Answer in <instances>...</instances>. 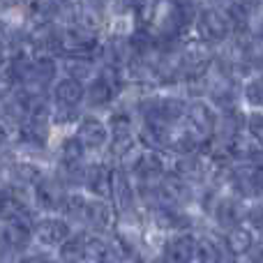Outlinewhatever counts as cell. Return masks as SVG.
Wrapping results in <instances>:
<instances>
[{
	"label": "cell",
	"mask_w": 263,
	"mask_h": 263,
	"mask_svg": "<svg viewBox=\"0 0 263 263\" xmlns=\"http://www.w3.org/2000/svg\"><path fill=\"white\" fill-rule=\"evenodd\" d=\"M187 104L178 97H148L139 104V114L143 120H153V123H162L171 127L180 118H185Z\"/></svg>",
	"instance_id": "obj_1"
},
{
	"label": "cell",
	"mask_w": 263,
	"mask_h": 263,
	"mask_svg": "<svg viewBox=\"0 0 263 263\" xmlns=\"http://www.w3.org/2000/svg\"><path fill=\"white\" fill-rule=\"evenodd\" d=\"M120 90V69L106 67L102 74H97L86 88V100L90 106H109L116 100Z\"/></svg>",
	"instance_id": "obj_2"
},
{
	"label": "cell",
	"mask_w": 263,
	"mask_h": 263,
	"mask_svg": "<svg viewBox=\"0 0 263 263\" xmlns=\"http://www.w3.org/2000/svg\"><path fill=\"white\" fill-rule=\"evenodd\" d=\"M159 196H162V205H176V208H185L194 201L190 182H185L176 173H164L157 182Z\"/></svg>",
	"instance_id": "obj_3"
},
{
	"label": "cell",
	"mask_w": 263,
	"mask_h": 263,
	"mask_svg": "<svg viewBox=\"0 0 263 263\" xmlns=\"http://www.w3.org/2000/svg\"><path fill=\"white\" fill-rule=\"evenodd\" d=\"M46 139H49V120L40 118H26L18 127L16 143L21 150L28 153H40L46 148Z\"/></svg>",
	"instance_id": "obj_4"
},
{
	"label": "cell",
	"mask_w": 263,
	"mask_h": 263,
	"mask_svg": "<svg viewBox=\"0 0 263 263\" xmlns=\"http://www.w3.org/2000/svg\"><path fill=\"white\" fill-rule=\"evenodd\" d=\"M164 173H166V166H164V159L157 155V150H145L132 164V176L139 180V185H155Z\"/></svg>",
	"instance_id": "obj_5"
},
{
	"label": "cell",
	"mask_w": 263,
	"mask_h": 263,
	"mask_svg": "<svg viewBox=\"0 0 263 263\" xmlns=\"http://www.w3.org/2000/svg\"><path fill=\"white\" fill-rule=\"evenodd\" d=\"M196 28H199V35L203 37L210 44H219L229 37L231 28L227 23V16L219 14L217 9H203V12L196 16Z\"/></svg>",
	"instance_id": "obj_6"
},
{
	"label": "cell",
	"mask_w": 263,
	"mask_h": 263,
	"mask_svg": "<svg viewBox=\"0 0 263 263\" xmlns=\"http://www.w3.org/2000/svg\"><path fill=\"white\" fill-rule=\"evenodd\" d=\"M162 252L168 263H192L196 259V238L187 231H178L164 242Z\"/></svg>",
	"instance_id": "obj_7"
},
{
	"label": "cell",
	"mask_w": 263,
	"mask_h": 263,
	"mask_svg": "<svg viewBox=\"0 0 263 263\" xmlns=\"http://www.w3.org/2000/svg\"><path fill=\"white\" fill-rule=\"evenodd\" d=\"M185 118H187L190 129L196 132V134H199L201 139H205V141L210 139V134H213L215 127H217V116H215V111L201 100L192 102V104L187 106Z\"/></svg>",
	"instance_id": "obj_8"
},
{
	"label": "cell",
	"mask_w": 263,
	"mask_h": 263,
	"mask_svg": "<svg viewBox=\"0 0 263 263\" xmlns=\"http://www.w3.org/2000/svg\"><path fill=\"white\" fill-rule=\"evenodd\" d=\"M77 136L86 150H102L109 143V127L95 116H86L79 120Z\"/></svg>",
	"instance_id": "obj_9"
},
{
	"label": "cell",
	"mask_w": 263,
	"mask_h": 263,
	"mask_svg": "<svg viewBox=\"0 0 263 263\" xmlns=\"http://www.w3.org/2000/svg\"><path fill=\"white\" fill-rule=\"evenodd\" d=\"M111 196H114L120 215H132L136 210V192L123 168L111 173Z\"/></svg>",
	"instance_id": "obj_10"
},
{
	"label": "cell",
	"mask_w": 263,
	"mask_h": 263,
	"mask_svg": "<svg viewBox=\"0 0 263 263\" xmlns=\"http://www.w3.org/2000/svg\"><path fill=\"white\" fill-rule=\"evenodd\" d=\"M55 79V63L51 55H40V58L30 60V69H28L26 83L21 88H30V90H46Z\"/></svg>",
	"instance_id": "obj_11"
},
{
	"label": "cell",
	"mask_w": 263,
	"mask_h": 263,
	"mask_svg": "<svg viewBox=\"0 0 263 263\" xmlns=\"http://www.w3.org/2000/svg\"><path fill=\"white\" fill-rule=\"evenodd\" d=\"M171 127L162 123H153V120H143L136 134V141L145 145V150H164L171 148Z\"/></svg>",
	"instance_id": "obj_12"
},
{
	"label": "cell",
	"mask_w": 263,
	"mask_h": 263,
	"mask_svg": "<svg viewBox=\"0 0 263 263\" xmlns=\"http://www.w3.org/2000/svg\"><path fill=\"white\" fill-rule=\"evenodd\" d=\"M69 233H72L69 222L67 219H60V217L40 219V222L32 227V236H35L42 245H60Z\"/></svg>",
	"instance_id": "obj_13"
},
{
	"label": "cell",
	"mask_w": 263,
	"mask_h": 263,
	"mask_svg": "<svg viewBox=\"0 0 263 263\" xmlns=\"http://www.w3.org/2000/svg\"><path fill=\"white\" fill-rule=\"evenodd\" d=\"M196 259L201 263H231L233 254L229 252L224 238L205 236L201 240H196Z\"/></svg>",
	"instance_id": "obj_14"
},
{
	"label": "cell",
	"mask_w": 263,
	"mask_h": 263,
	"mask_svg": "<svg viewBox=\"0 0 263 263\" xmlns=\"http://www.w3.org/2000/svg\"><path fill=\"white\" fill-rule=\"evenodd\" d=\"M153 219L159 229L171 231V233L187 231V229L192 227V219L187 217L180 208H176V205H159V208H153Z\"/></svg>",
	"instance_id": "obj_15"
},
{
	"label": "cell",
	"mask_w": 263,
	"mask_h": 263,
	"mask_svg": "<svg viewBox=\"0 0 263 263\" xmlns=\"http://www.w3.org/2000/svg\"><path fill=\"white\" fill-rule=\"evenodd\" d=\"M35 203L40 210H60V203H63V190H60L58 180H49V178H40L35 182Z\"/></svg>",
	"instance_id": "obj_16"
},
{
	"label": "cell",
	"mask_w": 263,
	"mask_h": 263,
	"mask_svg": "<svg viewBox=\"0 0 263 263\" xmlns=\"http://www.w3.org/2000/svg\"><path fill=\"white\" fill-rule=\"evenodd\" d=\"M213 215H215L217 227L224 229V231L238 227V224L245 219V210H242L240 201L233 199V196H227V199L217 201V203H215V208H213Z\"/></svg>",
	"instance_id": "obj_17"
},
{
	"label": "cell",
	"mask_w": 263,
	"mask_h": 263,
	"mask_svg": "<svg viewBox=\"0 0 263 263\" xmlns=\"http://www.w3.org/2000/svg\"><path fill=\"white\" fill-rule=\"evenodd\" d=\"M83 185L95 196H111V171L106 164H90L83 168Z\"/></svg>",
	"instance_id": "obj_18"
},
{
	"label": "cell",
	"mask_w": 263,
	"mask_h": 263,
	"mask_svg": "<svg viewBox=\"0 0 263 263\" xmlns=\"http://www.w3.org/2000/svg\"><path fill=\"white\" fill-rule=\"evenodd\" d=\"M83 224L90 227L92 231H109L114 227V210L109 203H104L102 199L97 201H88L86 213H83Z\"/></svg>",
	"instance_id": "obj_19"
},
{
	"label": "cell",
	"mask_w": 263,
	"mask_h": 263,
	"mask_svg": "<svg viewBox=\"0 0 263 263\" xmlns=\"http://www.w3.org/2000/svg\"><path fill=\"white\" fill-rule=\"evenodd\" d=\"M83 95H86V90H83L81 81H77V79H72V77L60 79V81L53 86V100L58 106L77 109V106L81 104Z\"/></svg>",
	"instance_id": "obj_20"
},
{
	"label": "cell",
	"mask_w": 263,
	"mask_h": 263,
	"mask_svg": "<svg viewBox=\"0 0 263 263\" xmlns=\"http://www.w3.org/2000/svg\"><path fill=\"white\" fill-rule=\"evenodd\" d=\"M173 173L180 176L185 182H201L205 178V164L203 159L199 157L196 153H190V155H180L176 159V166H173Z\"/></svg>",
	"instance_id": "obj_21"
},
{
	"label": "cell",
	"mask_w": 263,
	"mask_h": 263,
	"mask_svg": "<svg viewBox=\"0 0 263 263\" xmlns=\"http://www.w3.org/2000/svg\"><path fill=\"white\" fill-rule=\"evenodd\" d=\"M7 178L12 182L14 190H26V187H32L42 176V171L30 162H16L7 168Z\"/></svg>",
	"instance_id": "obj_22"
},
{
	"label": "cell",
	"mask_w": 263,
	"mask_h": 263,
	"mask_svg": "<svg viewBox=\"0 0 263 263\" xmlns=\"http://www.w3.org/2000/svg\"><path fill=\"white\" fill-rule=\"evenodd\" d=\"M224 242H227L229 252H231L233 256H245V254H250V250L254 247V233H252V229H245L238 224V227L227 231Z\"/></svg>",
	"instance_id": "obj_23"
},
{
	"label": "cell",
	"mask_w": 263,
	"mask_h": 263,
	"mask_svg": "<svg viewBox=\"0 0 263 263\" xmlns=\"http://www.w3.org/2000/svg\"><path fill=\"white\" fill-rule=\"evenodd\" d=\"M83 261L86 263H118L114 247L104 242L102 238H86L83 247Z\"/></svg>",
	"instance_id": "obj_24"
},
{
	"label": "cell",
	"mask_w": 263,
	"mask_h": 263,
	"mask_svg": "<svg viewBox=\"0 0 263 263\" xmlns=\"http://www.w3.org/2000/svg\"><path fill=\"white\" fill-rule=\"evenodd\" d=\"M210 100H213V104H217L219 109H233L236 106V100H238V90L236 86H233V81L229 77H224L222 81H217L213 88L208 90Z\"/></svg>",
	"instance_id": "obj_25"
},
{
	"label": "cell",
	"mask_w": 263,
	"mask_h": 263,
	"mask_svg": "<svg viewBox=\"0 0 263 263\" xmlns=\"http://www.w3.org/2000/svg\"><path fill=\"white\" fill-rule=\"evenodd\" d=\"M83 155H86V148L79 141V136L63 139V143H60V166H67V168L83 166Z\"/></svg>",
	"instance_id": "obj_26"
},
{
	"label": "cell",
	"mask_w": 263,
	"mask_h": 263,
	"mask_svg": "<svg viewBox=\"0 0 263 263\" xmlns=\"http://www.w3.org/2000/svg\"><path fill=\"white\" fill-rule=\"evenodd\" d=\"M60 250H58V256L63 263H83V247H86V236L77 233L72 236L69 233L63 242H60Z\"/></svg>",
	"instance_id": "obj_27"
},
{
	"label": "cell",
	"mask_w": 263,
	"mask_h": 263,
	"mask_svg": "<svg viewBox=\"0 0 263 263\" xmlns=\"http://www.w3.org/2000/svg\"><path fill=\"white\" fill-rule=\"evenodd\" d=\"M26 213V203L14 194V190L0 187V222H12Z\"/></svg>",
	"instance_id": "obj_28"
},
{
	"label": "cell",
	"mask_w": 263,
	"mask_h": 263,
	"mask_svg": "<svg viewBox=\"0 0 263 263\" xmlns=\"http://www.w3.org/2000/svg\"><path fill=\"white\" fill-rule=\"evenodd\" d=\"M65 72L67 77L83 81L92 74V55H81V53H69L65 60Z\"/></svg>",
	"instance_id": "obj_29"
},
{
	"label": "cell",
	"mask_w": 263,
	"mask_h": 263,
	"mask_svg": "<svg viewBox=\"0 0 263 263\" xmlns=\"http://www.w3.org/2000/svg\"><path fill=\"white\" fill-rule=\"evenodd\" d=\"M205 145V139H201L196 132H192L187 127L185 132H180V134L176 136V139H171V148L176 150L178 155H190V153H199L201 148Z\"/></svg>",
	"instance_id": "obj_30"
},
{
	"label": "cell",
	"mask_w": 263,
	"mask_h": 263,
	"mask_svg": "<svg viewBox=\"0 0 263 263\" xmlns=\"http://www.w3.org/2000/svg\"><path fill=\"white\" fill-rule=\"evenodd\" d=\"M88 199L77 192L63 196V203H60V213L67 215V219H74V222H83V213H86Z\"/></svg>",
	"instance_id": "obj_31"
},
{
	"label": "cell",
	"mask_w": 263,
	"mask_h": 263,
	"mask_svg": "<svg viewBox=\"0 0 263 263\" xmlns=\"http://www.w3.org/2000/svg\"><path fill=\"white\" fill-rule=\"evenodd\" d=\"M227 23H229V28H231V30L245 32L247 26H250V9H247L245 5H240L238 0L229 3V7H227Z\"/></svg>",
	"instance_id": "obj_32"
},
{
	"label": "cell",
	"mask_w": 263,
	"mask_h": 263,
	"mask_svg": "<svg viewBox=\"0 0 263 263\" xmlns=\"http://www.w3.org/2000/svg\"><path fill=\"white\" fill-rule=\"evenodd\" d=\"M106 148H109V155H111L114 159H125L127 155L134 153V148H136V136H134V134L111 136L109 143H106Z\"/></svg>",
	"instance_id": "obj_33"
},
{
	"label": "cell",
	"mask_w": 263,
	"mask_h": 263,
	"mask_svg": "<svg viewBox=\"0 0 263 263\" xmlns=\"http://www.w3.org/2000/svg\"><path fill=\"white\" fill-rule=\"evenodd\" d=\"M245 100H247V104L256 106V109H263V77L252 79L245 86Z\"/></svg>",
	"instance_id": "obj_34"
},
{
	"label": "cell",
	"mask_w": 263,
	"mask_h": 263,
	"mask_svg": "<svg viewBox=\"0 0 263 263\" xmlns=\"http://www.w3.org/2000/svg\"><path fill=\"white\" fill-rule=\"evenodd\" d=\"M245 129L256 143L263 145V114L261 111H252L250 116H245Z\"/></svg>",
	"instance_id": "obj_35"
},
{
	"label": "cell",
	"mask_w": 263,
	"mask_h": 263,
	"mask_svg": "<svg viewBox=\"0 0 263 263\" xmlns=\"http://www.w3.org/2000/svg\"><path fill=\"white\" fill-rule=\"evenodd\" d=\"M109 132L111 136H120V134H132V118L125 111H118L109 118Z\"/></svg>",
	"instance_id": "obj_36"
},
{
	"label": "cell",
	"mask_w": 263,
	"mask_h": 263,
	"mask_svg": "<svg viewBox=\"0 0 263 263\" xmlns=\"http://www.w3.org/2000/svg\"><path fill=\"white\" fill-rule=\"evenodd\" d=\"M245 219H247L252 231L263 233V205H254V208L245 210Z\"/></svg>",
	"instance_id": "obj_37"
},
{
	"label": "cell",
	"mask_w": 263,
	"mask_h": 263,
	"mask_svg": "<svg viewBox=\"0 0 263 263\" xmlns=\"http://www.w3.org/2000/svg\"><path fill=\"white\" fill-rule=\"evenodd\" d=\"M250 180H252V192L254 196H263V162L254 164L250 168Z\"/></svg>",
	"instance_id": "obj_38"
},
{
	"label": "cell",
	"mask_w": 263,
	"mask_h": 263,
	"mask_svg": "<svg viewBox=\"0 0 263 263\" xmlns=\"http://www.w3.org/2000/svg\"><path fill=\"white\" fill-rule=\"evenodd\" d=\"M16 256V252H14V247L9 245L7 236H5V227H0V263H9Z\"/></svg>",
	"instance_id": "obj_39"
},
{
	"label": "cell",
	"mask_w": 263,
	"mask_h": 263,
	"mask_svg": "<svg viewBox=\"0 0 263 263\" xmlns=\"http://www.w3.org/2000/svg\"><path fill=\"white\" fill-rule=\"evenodd\" d=\"M141 5V0H116V9L120 14H129V12H136Z\"/></svg>",
	"instance_id": "obj_40"
},
{
	"label": "cell",
	"mask_w": 263,
	"mask_h": 263,
	"mask_svg": "<svg viewBox=\"0 0 263 263\" xmlns=\"http://www.w3.org/2000/svg\"><path fill=\"white\" fill-rule=\"evenodd\" d=\"M23 263H55L51 256H46V254H32V256H28Z\"/></svg>",
	"instance_id": "obj_41"
},
{
	"label": "cell",
	"mask_w": 263,
	"mask_h": 263,
	"mask_svg": "<svg viewBox=\"0 0 263 263\" xmlns=\"http://www.w3.org/2000/svg\"><path fill=\"white\" fill-rule=\"evenodd\" d=\"M7 141H9V129H7L5 123H0V150L7 145Z\"/></svg>",
	"instance_id": "obj_42"
},
{
	"label": "cell",
	"mask_w": 263,
	"mask_h": 263,
	"mask_svg": "<svg viewBox=\"0 0 263 263\" xmlns=\"http://www.w3.org/2000/svg\"><path fill=\"white\" fill-rule=\"evenodd\" d=\"M250 263H263V247H259V250L252 247L250 250Z\"/></svg>",
	"instance_id": "obj_43"
},
{
	"label": "cell",
	"mask_w": 263,
	"mask_h": 263,
	"mask_svg": "<svg viewBox=\"0 0 263 263\" xmlns=\"http://www.w3.org/2000/svg\"><path fill=\"white\" fill-rule=\"evenodd\" d=\"M86 3H88V5H95V7H100V5L104 3V0H86Z\"/></svg>",
	"instance_id": "obj_44"
},
{
	"label": "cell",
	"mask_w": 263,
	"mask_h": 263,
	"mask_svg": "<svg viewBox=\"0 0 263 263\" xmlns=\"http://www.w3.org/2000/svg\"><path fill=\"white\" fill-rule=\"evenodd\" d=\"M155 263H168L166 259H159V261H155Z\"/></svg>",
	"instance_id": "obj_45"
},
{
	"label": "cell",
	"mask_w": 263,
	"mask_h": 263,
	"mask_svg": "<svg viewBox=\"0 0 263 263\" xmlns=\"http://www.w3.org/2000/svg\"><path fill=\"white\" fill-rule=\"evenodd\" d=\"M217 3H227V0H217Z\"/></svg>",
	"instance_id": "obj_46"
},
{
	"label": "cell",
	"mask_w": 263,
	"mask_h": 263,
	"mask_svg": "<svg viewBox=\"0 0 263 263\" xmlns=\"http://www.w3.org/2000/svg\"><path fill=\"white\" fill-rule=\"evenodd\" d=\"M132 263H136V261H132Z\"/></svg>",
	"instance_id": "obj_47"
}]
</instances>
